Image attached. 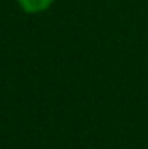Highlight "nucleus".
<instances>
[{"mask_svg": "<svg viewBox=\"0 0 148 149\" xmlns=\"http://www.w3.org/2000/svg\"><path fill=\"white\" fill-rule=\"evenodd\" d=\"M56 0H18L19 7L26 12V14H40L44 10H47Z\"/></svg>", "mask_w": 148, "mask_h": 149, "instance_id": "1", "label": "nucleus"}]
</instances>
